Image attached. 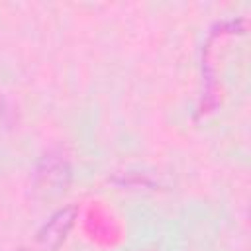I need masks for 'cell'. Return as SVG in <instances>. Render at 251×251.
Segmentation results:
<instances>
[{"label": "cell", "instance_id": "cell-2", "mask_svg": "<svg viewBox=\"0 0 251 251\" xmlns=\"http://www.w3.org/2000/svg\"><path fill=\"white\" fill-rule=\"evenodd\" d=\"M78 220V208L75 204L61 206L51 212L35 231V243L43 251H57L73 231Z\"/></svg>", "mask_w": 251, "mask_h": 251}, {"label": "cell", "instance_id": "cell-1", "mask_svg": "<svg viewBox=\"0 0 251 251\" xmlns=\"http://www.w3.org/2000/svg\"><path fill=\"white\" fill-rule=\"evenodd\" d=\"M73 180L69 153L55 145L41 153L31 171V194L35 200H55L63 196Z\"/></svg>", "mask_w": 251, "mask_h": 251}, {"label": "cell", "instance_id": "cell-3", "mask_svg": "<svg viewBox=\"0 0 251 251\" xmlns=\"http://www.w3.org/2000/svg\"><path fill=\"white\" fill-rule=\"evenodd\" d=\"M12 251H31L29 247H18V249H12Z\"/></svg>", "mask_w": 251, "mask_h": 251}]
</instances>
